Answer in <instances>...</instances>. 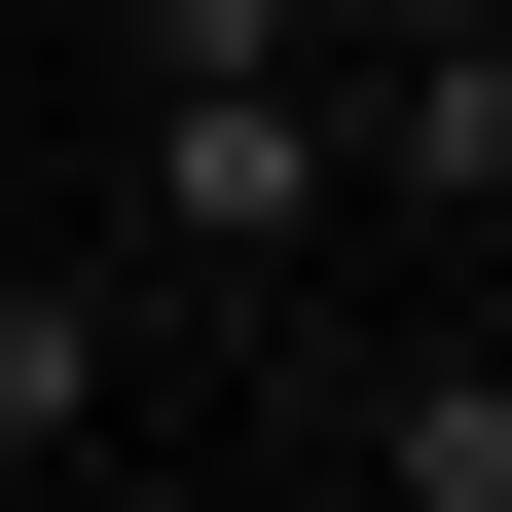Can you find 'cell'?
Segmentation results:
<instances>
[{
	"label": "cell",
	"mask_w": 512,
	"mask_h": 512,
	"mask_svg": "<svg viewBox=\"0 0 512 512\" xmlns=\"http://www.w3.org/2000/svg\"><path fill=\"white\" fill-rule=\"evenodd\" d=\"M330 256V74H110V293H293Z\"/></svg>",
	"instance_id": "1"
},
{
	"label": "cell",
	"mask_w": 512,
	"mask_h": 512,
	"mask_svg": "<svg viewBox=\"0 0 512 512\" xmlns=\"http://www.w3.org/2000/svg\"><path fill=\"white\" fill-rule=\"evenodd\" d=\"M330 220H512V37H330Z\"/></svg>",
	"instance_id": "2"
},
{
	"label": "cell",
	"mask_w": 512,
	"mask_h": 512,
	"mask_svg": "<svg viewBox=\"0 0 512 512\" xmlns=\"http://www.w3.org/2000/svg\"><path fill=\"white\" fill-rule=\"evenodd\" d=\"M110 439H147V293L110 256H0V512H74Z\"/></svg>",
	"instance_id": "3"
},
{
	"label": "cell",
	"mask_w": 512,
	"mask_h": 512,
	"mask_svg": "<svg viewBox=\"0 0 512 512\" xmlns=\"http://www.w3.org/2000/svg\"><path fill=\"white\" fill-rule=\"evenodd\" d=\"M366 512H512V330H366Z\"/></svg>",
	"instance_id": "4"
},
{
	"label": "cell",
	"mask_w": 512,
	"mask_h": 512,
	"mask_svg": "<svg viewBox=\"0 0 512 512\" xmlns=\"http://www.w3.org/2000/svg\"><path fill=\"white\" fill-rule=\"evenodd\" d=\"M110 74H330V0H110Z\"/></svg>",
	"instance_id": "5"
},
{
	"label": "cell",
	"mask_w": 512,
	"mask_h": 512,
	"mask_svg": "<svg viewBox=\"0 0 512 512\" xmlns=\"http://www.w3.org/2000/svg\"><path fill=\"white\" fill-rule=\"evenodd\" d=\"M330 37H512V0H330Z\"/></svg>",
	"instance_id": "6"
},
{
	"label": "cell",
	"mask_w": 512,
	"mask_h": 512,
	"mask_svg": "<svg viewBox=\"0 0 512 512\" xmlns=\"http://www.w3.org/2000/svg\"><path fill=\"white\" fill-rule=\"evenodd\" d=\"M476 330H512V220H476Z\"/></svg>",
	"instance_id": "7"
}]
</instances>
